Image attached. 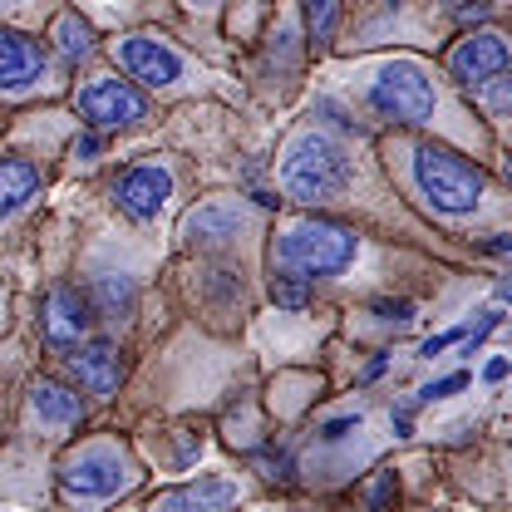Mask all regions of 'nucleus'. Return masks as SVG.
<instances>
[{"mask_svg": "<svg viewBox=\"0 0 512 512\" xmlns=\"http://www.w3.org/2000/svg\"><path fill=\"white\" fill-rule=\"evenodd\" d=\"M355 183V168H350V153H345V143H335L330 133H296L291 143H286V153H281V188L286 197H296V202H335V197H345Z\"/></svg>", "mask_w": 512, "mask_h": 512, "instance_id": "f257e3e1", "label": "nucleus"}, {"mask_svg": "<svg viewBox=\"0 0 512 512\" xmlns=\"http://www.w3.org/2000/svg\"><path fill=\"white\" fill-rule=\"evenodd\" d=\"M360 252V237L345 227V222H330V217H296L276 247H271V266L276 271H291L301 281H320V276H340Z\"/></svg>", "mask_w": 512, "mask_h": 512, "instance_id": "f03ea898", "label": "nucleus"}, {"mask_svg": "<svg viewBox=\"0 0 512 512\" xmlns=\"http://www.w3.org/2000/svg\"><path fill=\"white\" fill-rule=\"evenodd\" d=\"M414 188L424 192L429 207H439L448 217H463V212H473L483 202L488 173L473 158L444 148V143H419L414 148Z\"/></svg>", "mask_w": 512, "mask_h": 512, "instance_id": "7ed1b4c3", "label": "nucleus"}, {"mask_svg": "<svg viewBox=\"0 0 512 512\" xmlns=\"http://www.w3.org/2000/svg\"><path fill=\"white\" fill-rule=\"evenodd\" d=\"M370 104L375 114H384L389 124H424L434 114V84L424 74V64L394 60L380 69V79L370 84Z\"/></svg>", "mask_w": 512, "mask_h": 512, "instance_id": "20e7f679", "label": "nucleus"}, {"mask_svg": "<svg viewBox=\"0 0 512 512\" xmlns=\"http://www.w3.org/2000/svg\"><path fill=\"white\" fill-rule=\"evenodd\" d=\"M60 483L74 498H114L119 488H128V463L114 448H84V453L64 458Z\"/></svg>", "mask_w": 512, "mask_h": 512, "instance_id": "39448f33", "label": "nucleus"}, {"mask_svg": "<svg viewBox=\"0 0 512 512\" xmlns=\"http://www.w3.org/2000/svg\"><path fill=\"white\" fill-rule=\"evenodd\" d=\"M79 114L94 128H128L148 114V99L128 79H94L79 89Z\"/></svg>", "mask_w": 512, "mask_h": 512, "instance_id": "423d86ee", "label": "nucleus"}, {"mask_svg": "<svg viewBox=\"0 0 512 512\" xmlns=\"http://www.w3.org/2000/svg\"><path fill=\"white\" fill-rule=\"evenodd\" d=\"M94 325V306L84 291L74 286H50L45 301H40V335L55 345V350H74Z\"/></svg>", "mask_w": 512, "mask_h": 512, "instance_id": "0eeeda50", "label": "nucleus"}, {"mask_svg": "<svg viewBox=\"0 0 512 512\" xmlns=\"http://www.w3.org/2000/svg\"><path fill=\"white\" fill-rule=\"evenodd\" d=\"M448 74H453L458 84H473V89H483L488 79L508 74V35H498V30H473L468 40L453 45Z\"/></svg>", "mask_w": 512, "mask_h": 512, "instance_id": "6e6552de", "label": "nucleus"}, {"mask_svg": "<svg viewBox=\"0 0 512 512\" xmlns=\"http://www.w3.org/2000/svg\"><path fill=\"white\" fill-rule=\"evenodd\" d=\"M119 64L128 69V79H138L148 89H168V84L183 79L178 50L163 45V40H153V35H128V40H119Z\"/></svg>", "mask_w": 512, "mask_h": 512, "instance_id": "1a4fd4ad", "label": "nucleus"}, {"mask_svg": "<svg viewBox=\"0 0 512 512\" xmlns=\"http://www.w3.org/2000/svg\"><path fill=\"white\" fill-rule=\"evenodd\" d=\"M168 197H173V173H168L163 163H133L124 178L114 183V202L124 207L133 222L158 217Z\"/></svg>", "mask_w": 512, "mask_h": 512, "instance_id": "9d476101", "label": "nucleus"}, {"mask_svg": "<svg viewBox=\"0 0 512 512\" xmlns=\"http://www.w3.org/2000/svg\"><path fill=\"white\" fill-rule=\"evenodd\" d=\"M69 370H74V380L84 384L89 394L109 399V394H119V384H124V355H119L114 340H89V345H74Z\"/></svg>", "mask_w": 512, "mask_h": 512, "instance_id": "9b49d317", "label": "nucleus"}, {"mask_svg": "<svg viewBox=\"0 0 512 512\" xmlns=\"http://www.w3.org/2000/svg\"><path fill=\"white\" fill-rule=\"evenodd\" d=\"M45 74V55L35 40H25L20 30L0 25V89H30Z\"/></svg>", "mask_w": 512, "mask_h": 512, "instance_id": "f8f14e48", "label": "nucleus"}, {"mask_svg": "<svg viewBox=\"0 0 512 512\" xmlns=\"http://www.w3.org/2000/svg\"><path fill=\"white\" fill-rule=\"evenodd\" d=\"M237 508V483L232 478H197L188 488H173L163 498V512H232Z\"/></svg>", "mask_w": 512, "mask_h": 512, "instance_id": "ddd939ff", "label": "nucleus"}, {"mask_svg": "<svg viewBox=\"0 0 512 512\" xmlns=\"http://www.w3.org/2000/svg\"><path fill=\"white\" fill-rule=\"evenodd\" d=\"M40 188V168L20 153H0V217L20 212Z\"/></svg>", "mask_w": 512, "mask_h": 512, "instance_id": "4468645a", "label": "nucleus"}, {"mask_svg": "<svg viewBox=\"0 0 512 512\" xmlns=\"http://www.w3.org/2000/svg\"><path fill=\"white\" fill-rule=\"evenodd\" d=\"M237 227H242V207H232V202H207V207L188 212L183 237L207 247V242H227V237H237Z\"/></svg>", "mask_w": 512, "mask_h": 512, "instance_id": "2eb2a0df", "label": "nucleus"}, {"mask_svg": "<svg viewBox=\"0 0 512 512\" xmlns=\"http://www.w3.org/2000/svg\"><path fill=\"white\" fill-rule=\"evenodd\" d=\"M30 404H35V414H40L45 424H79V419H84V399L55 380L30 384Z\"/></svg>", "mask_w": 512, "mask_h": 512, "instance_id": "dca6fc26", "label": "nucleus"}, {"mask_svg": "<svg viewBox=\"0 0 512 512\" xmlns=\"http://www.w3.org/2000/svg\"><path fill=\"white\" fill-rule=\"evenodd\" d=\"M133 301H138V291H133V281L128 276H99L94 281V296H89V306L99 311V316H109V320H124L128 311H133Z\"/></svg>", "mask_w": 512, "mask_h": 512, "instance_id": "f3484780", "label": "nucleus"}, {"mask_svg": "<svg viewBox=\"0 0 512 512\" xmlns=\"http://www.w3.org/2000/svg\"><path fill=\"white\" fill-rule=\"evenodd\" d=\"M55 45H60V55L64 60H89L94 55V30L69 10V15H60L55 20Z\"/></svg>", "mask_w": 512, "mask_h": 512, "instance_id": "a211bd4d", "label": "nucleus"}, {"mask_svg": "<svg viewBox=\"0 0 512 512\" xmlns=\"http://www.w3.org/2000/svg\"><path fill=\"white\" fill-rule=\"evenodd\" d=\"M271 301L301 311V306L311 301V281H301V276H291V271H271Z\"/></svg>", "mask_w": 512, "mask_h": 512, "instance_id": "6ab92c4d", "label": "nucleus"}, {"mask_svg": "<svg viewBox=\"0 0 512 512\" xmlns=\"http://www.w3.org/2000/svg\"><path fill=\"white\" fill-rule=\"evenodd\" d=\"M306 20H311V40L325 45L335 35V0H306Z\"/></svg>", "mask_w": 512, "mask_h": 512, "instance_id": "aec40b11", "label": "nucleus"}, {"mask_svg": "<svg viewBox=\"0 0 512 512\" xmlns=\"http://www.w3.org/2000/svg\"><path fill=\"white\" fill-rule=\"evenodd\" d=\"M458 389H468V375H448V380H434L419 389V399L424 404H434V399H448V394H458Z\"/></svg>", "mask_w": 512, "mask_h": 512, "instance_id": "412c9836", "label": "nucleus"}, {"mask_svg": "<svg viewBox=\"0 0 512 512\" xmlns=\"http://www.w3.org/2000/svg\"><path fill=\"white\" fill-rule=\"evenodd\" d=\"M350 429H360V414H340V419H330V424L320 429V439H330V444H335V439H345Z\"/></svg>", "mask_w": 512, "mask_h": 512, "instance_id": "4be33fe9", "label": "nucleus"}, {"mask_svg": "<svg viewBox=\"0 0 512 512\" xmlns=\"http://www.w3.org/2000/svg\"><path fill=\"white\" fill-rule=\"evenodd\" d=\"M394 493H399L394 473H380V478H375V488H370V508H384V503H389Z\"/></svg>", "mask_w": 512, "mask_h": 512, "instance_id": "5701e85b", "label": "nucleus"}, {"mask_svg": "<svg viewBox=\"0 0 512 512\" xmlns=\"http://www.w3.org/2000/svg\"><path fill=\"white\" fill-rule=\"evenodd\" d=\"M375 311H380V320H414V306L409 301H375Z\"/></svg>", "mask_w": 512, "mask_h": 512, "instance_id": "b1692460", "label": "nucleus"}, {"mask_svg": "<svg viewBox=\"0 0 512 512\" xmlns=\"http://www.w3.org/2000/svg\"><path fill=\"white\" fill-rule=\"evenodd\" d=\"M256 463H261V468H266V473H261V478H271V483H276V478H286V453H261V458H256Z\"/></svg>", "mask_w": 512, "mask_h": 512, "instance_id": "393cba45", "label": "nucleus"}, {"mask_svg": "<svg viewBox=\"0 0 512 512\" xmlns=\"http://www.w3.org/2000/svg\"><path fill=\"white\" fill-rule=\"evenodd\" d=\"M453 340H463V330H448V335H434V340H424V350H419V355H429V360H434V355H444Z\"/></svg>", "mask_w": 512, "mask_h": 512, "instance_id": "a878e982", "label": "nucleus"}, {"mask_svg": "<svg viewBox=\"0 0 512 512\" xmlns=\"http://www.w3.org/2000/svg\"><path fill=\"white\" fill-rule=\"evenodd\" d=\"M99 148H104L99 138H79V143H74V158H94Z\"/></svg>", "mask_w": 512, "mask_h": 512, "instance_id": "bb28decb", "label": "nucleus"}, {"mask_svg": "<svg viewBox=\"0 0 512 512\" xmlns=\"http://www.w3.org/2000/svg\"><path fill=\"white\" fill-rule=\"evenodd\" d=\"M483 375H488V380L498 384L503 375H508V360H488V370H483Z\"/></svg>", "mask_w": 512, "mask_h": 512, "instance_id": "cd10ccee", "label": "nucleus"}, {"mask_svg": "<svg viewBox=\"0 0 512 512\" xmlns=\"http://www.w3.org/2000/svg\"><path fill=\"white\" fill-rule=\"evenodd\" d=\"M192 5H212V0H192Z\"/></svg>", "mask_w": 512, "mask_h": 512, "instance_id": "c85d7f7f", "label": "nucleus"}, {"mask_svg": "<svg viewBox=\"0 0 512 512\" xmlns=\"http://www.w3.org/2000/svg\"><path fill=\"white\" fill-rule=\"evenodd\" d=\"M0 5H15V0H0Z\"/></svg>", "mask_w": 512, "mask_h": 512, "instance_id": "c756f323", "label": "nucleus"}]
</instances>
